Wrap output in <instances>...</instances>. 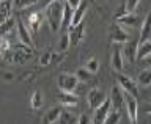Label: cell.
Masks as SVG:
<instances>
[{
    "label": "cell",
    "instance_id": "5b68a950",
    "mask_svg": "<svg viewBox=\"0 0 151 124\" xmlns=\"http://www.w3.org/2000/svg\"><path fill=\"white\" fill-rule=\"evenodd\" d=\"M106 99H107V94L104 93L101 88H96V87L91 88L87 94V104H88V107L91 108V110H96Z\"/></svg>",
    "mask_w": 151,
    "mask_h": 124
},
{
    "label": "cell",
    "instance_id": "f35d334b",
    "mask_svg": "<svg viewBox=\"0 0 151 124\" xmlns=\"http://www.w3.org/2000/svg\"><path fill=\"white\" fill-rule=\"evenodd\" d=\"M0 55H2V52H0Z\"/></svg>",
    "mask_w": 151,
    "mask_h": 124
},
{
    "label": "cell",
    "instance_id": "8992f818",
    "mask_svg": "<svg viewBox=\"0 0 151 124\" xmlns=\"http://www.w3.org/2000/svg\"><path fill=\"white\" fill-rule=\"evenodd\" d=\"M124 94V105H126V112L127 116L131 120V124H137V120H139V102H137L135 97L129 96V94Z\"/></svg>",
    "mask_w": 151,
    "mask_h": 124
},
{
    "label": "cell",
    "instance_id": "7402d4cb",
    "mask_svg": "<svg viewBox=\"0 0 151 124\" xmlns=\"http://www.w3.org/2000/svg\"><path fill=\"white\" fill-rule=\"evenodd\" d=\"M14 27H16V19H14V17L6 19L5 22L0 24V36H6V35H9V33L14 30Z\"/></svg>",
    "mask_w": 151,
    "mask_h": 124
},
{
    "label": "cell",
    "instance_id": "ffe728a7",
    "mask_svg": "<svg viewBox=\"0 0 151 124\" xmlns=\"http://www.w3.org/2000/svg\"><path fill=\"white\" fill-rule=\"evenodd\" d=\"M61 108L60 107H52L46 112V115L42 116V124H55L60 118Z\"/></svg>",
    "mask_w": 151,
    "mask_h": 124
},
{
    "label": "cell",
    "instance_id": "f546056e",
    "mask_svg": "<svg viewBox=\"0 0 151 124\" xmlns=\"http://www.w3.org/2000/svg\"><path fill=\"white\" fill-rule=\"evenodd\" d=\"M85 69H87L90 74L98 72V69H99V61H98L96 58H90V60L87 61V65H85Z\"/></svg>",
    "mask_w": 151,
    "mask_h": 124
},
{
    "label": "cell",
    "instance_id": "cb8c5ba5",
    "mask_svg": "<svg viewBox=\"0 0 151 124\" xmlns=\"http://www.w3.org/2000/svg\"><path fill=\"white\" fill-rule=\"evenodd\" d=\"M11 2H13V8L16 11H21V9H25L28 6H32V5H35L40 0H11Z\"/></svg>",
    "mask_w": 151,
    "mask_h": 124
},
{
    "label": "cell",
    "instance_id": "ac0fdd59",
    "mask_svg": "<svg viewBox=\"0 0 151 124\" xmlns=\"http://www.w3.org/2000/svg\"><path fill=\"white\" fill-rule=\"evenodd\" d=\"M57 99H58L60 104H63L65 107H76L77 105V96L74 93H65L60 91L57 94Z\"/></svg>",
    "mask_w": 151,
    "mask_h": 124
},
{
    "label": "cell",
    "instance_id": "52a82bcc",
    "mask_svg": "<svg viewBox=\"0 0 151 124\" xmlns=\"http://www.w3.org/2000/svg\"><path fill=\"white\" fill-rule=\"evenodd\" d=\"M16 30H17V38L21 41V44L27 46V47H32L33 49V38H32V33L28 32V28L25 27L21 19H16Z\"/></svg>",
    "mask_w": 151,
    "mask_h": 124
},
{
    "label": "cell",
    "instance_id": "603a6c76",
    "mask_svg": "<svg viewBox=\"0 0 151 124\" xmlns=\"http://www.w3.org/2000/svg\"><path fill=\"white\" fill-rule=\"evenodd\" d=\"M137 83L142 85V87H150L151 85V71L150 69H143L139 74V79H137Z\"/></svg>",
    "mask_w": 151,
    "mask_h": 124
},
{
    "label": "cell",
    "instance_id": "484cf974",
    "mask_svg": "<svg viewBox=\"0 0 151 124\" xmlns=\"http://www.w3.org/2000/svg\"><path fill=\"white\" fill-rule=\"evenodd\" d=\"M71 16H73V9H71L68 5H63V16H61V27L63 28H68L69 27V22H71Z\"/></svg>",
    "mask_w": 151,
    "mask_h": 124
},
{
    "label": "cell",
    "instance_id": "8fae6325",
    "mask_svg": "<svg viewBox=\"0 0 151 124\" xmlns=\"http://www.w3.org/2000/svg\"><path fill=\"white\" fill-rule=\"evenodd\" d=\"M42 19H44V14L40 13V11H35V13H30L27 16V28L30 33H38L40 30L41 24H42Z\"/></svg>",
    "mask_w": 151,
    "mask_h": 124
},
{
    "label": "cell",
    "instance_id": "e575fe53",
    "mask_svg": "<svg viewBox=\"0 0 151 124\" xmlns=\"http://www.w3.org/2000/svg\"><path fill=\"white\" fill-rule=\"evenodd\" d=\"M77 124H91V118H90L87 113H82L77 118Z\"/></svg>",
    "mask_w": 151,
    "mask_h": 124
},
{
    "label": "cell",
    "instance_id": "5bb4252c",
    "mask_svg": "<svg viewBox=\"0 0 151 124\" xmlns=\"http://www.w3.org/2000/svg\"><path fill=\"white\" fill-rule=\"evenodd\" d=\"M139 47V42L132 41V42H124V47H121V55H123V61L132 63L135 60V52Z\"/></svg>",
    "mask_w": 151,
    "mask_h": 124
},
{
    "label": "cell",
    "instance_id": "4fadbf2b",
    "mask_svg": "<svg viewBox=\"0 0 151 124\" xmlns=\"http://www.w3.org/2000/svg\"><path fill=\"white\" fill-rule=\"evenodd\" d=\"M87 8H88V3L82 0V3L79 5V8H76L74 11H73V16H71V22H69V27H68V28L76 27V25H79V24L83 22V17H85V11H87Z\"/></svg>",
    "mask_w": 151,
    "mask_h": 124
},
{
    "label": "cell",
    "instance_id": "2e32d148",
    "mask_svg": "<svg viewBox=\"0 0 151 124\" xmlns=\"http://www.w3.org/2000/svg\"><path fill=\"white\" fill-rule=\"evenodd\" d=\"M150 36H151V14L148 13L140 24V36H139V41L137 42L142 44L145 41H150Z\"/></svg>",
    "mask_w": 151,
    "mask_h": 124
},
{
    "label": "cell",
    "instance_id": "ba28073f",
    "mask_svg": "<svg viewBox=\"0 0 151 124\" xmlns=\"http://www.w3.org/2000/svg\"><path fill=\"white\" fill-rule=\"evenodd\" d=\"M109 101H110L112 110L121 112V108L124 107V94H123V91H121V88H120V87H113V88H112Z\"/></svg>",
    "mask_w": 151,
    "mask_h": 124
},
{
    "label": "cell",
    "instance_id": "3957f363",
    "mask_svg": "<svg viewBox=\"0 0 151 124\" xmlns=\"http://www.w3.org/2000/svg\"><path fill=\"white\" fill-rule=\"evenodd\" d=\"M57 85H58L60 91L65 93H74L76 88H79V80L76 79L74 74H60L57 79Z\"/></svg>",
    "mask_w": 151,
    "mask_h": 124
},
{
    "label": "cell",
    "instance_id": "4316f807",
    "mask_svg": "<svg viewBox=\"0 0 151 124\" xmlns=\"http://www.w3.org/2000/svg\"><path fill=\"white\" fill-rule=\"evenodd\" d=\"M121 120V112H118V110H110L109 112V115L107 118L104 120L102 124H118Z\"/></svg>",
    "mask_w": 151,
    "mask_h": 124
},
{
    "label": "cell",
    "instance_id": "e0dca14e",
    "mask_svg": "<svg viewBox=\"0 0 151 124\" xmlns=\"http://www.w3.org/2000/svg\"><path fill=\"white\" fill-rule=\"evenodd\" d=\"M116 22L120 24L121 27H123V25H127V27H139L140 24H142L140 16H139V14H135V13H127V14H124L121 19H118Z\"/></svg>",
    "mask_w": 151,
    "mask_h": 124
},
{
    "label": "cell",
    "instance_id": "4dcf8cb0",
    "mask_svg": "<svg viewBox=\"0 0 151 124\" xmlns=\"http://www.w3.org/2000/svg\"><path fill=\"white\" fill-rule=\"evenodd\" d=\"M52 58H54V54H52L50 50H46L44 54L40 57V65H41V66H47V65L52 61Z\"/></svg>",
    "mask_w": 151,
    "mask_h": 124
},
{
    "label": "cell",
    "instance_id": "74e56055",
    "mask_svg": "<svg viewBox=\"0 0 151 124\" xmlns=\"http://www.w3.org/2000/svg\"><path fill=\"white\" fill-rule=\"evenodd\" d=\"M58 2H61V3H63V2H66V0H58Z\"/></svg>",
    "mask_w": 151,
    "mask_h": 124
},
{
    "label": "cell",
    "instance_id": "9c48e42d",
    "mask_svg": "<svg viewBox=\"0 0 151 124\" xmlns=\"http://www.w3.org/2000/svg\"><path fill=\"white\" fill-rule=\"evenodd\" d=\"M110 38L115 44H124V42H127V39H129V35H127V32L120 25V24H112Z\"/></svg>",
    "mask_w": 151,
    "mask_h": 124
},
{
    "label": "cell",
    "instance_id": "8d00e7d4",
    "mask_svg": "<svg viewBox=\"0 0 151 124\" xmlns=\"http://www.w3.org/2000/svg\"><path fill=\"white\" fill-rule=\"evenodd\" d=\"M65 3L68 5V6H69V8H71V9H73V11H74L76 8H79V5L82 3V0H66Z\"/></svg>",
    "mask_w": 151,
    "mask_h": 124
},
{
    "label": "cell",
    "instance_id": "83f0119b",
    "mask_svg": "<svg viewBox=\"0 0 151 124\" xmlns=\"http://www.w3.org/2000/svg\"><path fill=\"white\" fill-rule=\"evenodd\" d=\"M30 104H32V108H35V110H38V108H41V105H42V94H41L40 90L33 91V94H32V99H30Z\"/></svg>",
    "mask_w": 151,
    "mask_h": 124
},
{
    "label": "cell",
    "instance_id": "f1b7e54d",
    "mask_svg": "<svg viewBox=\"0 0 151 124\" xmlns=\"http://www.w3.org/2000/svg\"><path fill=\"white\" fill-rule=\"evenodd\" d=\"M76 79H77L79 82H87V80L91 79V74H90L85 68H79L76 71Z\"/></svg>",
    "mask_w": 151,
    "mask_h": 124
},
{
    "label": "cell",
    "instance_id": "44dd1931",
    "mask_svg": "<svg viewBox=\"0 0 151 124\" xmlns=\"http://www.w3.org/2000/svg\"><path fill=\"white\" fill-rule=\"evenodd\" d=\"M13 2L11 0H0V24L11 17Z\"/></svg>",
    "mask_w": 151,
    "mask_h": 124
},
{
    "label": "cell",
    "instance_id": "d590c367",
    "mask_svg": "<svg viewBox=\"0 0 151 124\" xmlns=\"http://www.w3.org/2000/svg\"><path fill=\"white\" fill-rule=\"evenodd\" d=\"M124 14H127V13H126L124 6L121 5V6H120V8H118L116 11H115V14H113V19H115V21H118V19H121L123 16H124Z\"/></svg>",
    "mask_w": 151,
    "mask_h": 124
},
{
    "label": "cell",
    "instance_id": "d4e9b609",
    "mask_svg": "<svg viewBox=\"0 0 151 124\" xmlns=\"http://www.w3.org/2000/svg\"><path fill=\"white\" fill-rule=\"evenodd\" d=\"M58 121H60V124H76V123H77L76 116L71 112H68V110H61Z\"/></svg>",
    "mask_w": 151,
    "mask_h": 124
},
{
    "label": "cell",
    "instance_id": "7c38bea8",
    "mask_svg": "<svg viewBox=\"0 0 151 124\" xmlns=\"http://www.w3.org/2000/svg\"><path fill=\"white\" fill-rule=\"evenodd\" d=\"M83 32H85L83 22L79 24V25H76V27H71L69 32L66 33V35H68V39H69V46H77L83 38Z\"/></svg>",
    "mask_w": 151,
    "mask_h": 124
},
{
    "label": "cell",
    "instance_id": "9a60e30c",
    "mask_svg": "<svg viewBox=\"0 0 151 124\" xmlns=\"http://www.w3.org/2000/svg\"><path fill=\"white\" fill-rule=\"evenodd\" d=\"M110 65H112V68L115 69L116 72H121V71L124 69V61H123V55H121V47H120V44H115V46H113Z\"/></svg>",
    "mask_w": 151,
    "mask_h": 124
},
{
    "label": "cell",
    "instance_id": "277c9868",
    "mask_svg": "<svg viewBox=\"0 0 151 124\" xmlns=\"http://www.w3.org/2000/svg\"><path fill=\"white\" fill-rule=\"evenodd\" d=\"M116 80H118V87L121 88L123 93L139 99V88H137V83L131 77H127V75H124V74H118Z\"/></svg>",
    "mask_w": 151,
    "mask_h": 124
},
{
    "label": "cell",
    "instance_id": "6da1fadb",
    "mask_svg": "<svg viewBox=\"0 0 151 124\" xmlns=\"http://www.w3.org/2000/svg\"><path fill=\"white\" fill-rule=\"evenodd\" d=\"M63 5L58 2V0H54V2L47 3L46 8H44V16L49 22V27L52 32H58L60 27H61V16H63Z\"/></svg>",
    "mask_w": 151,
    "mask_h": 124
},
{
    "label": "cell",
    "instance_id": "30bf717a",
    "mask_svg": "<svg viewBox=\"0 0 151 124\" xmlns=\"http://www.w3.org/2000/svg\"><path fill=\"white\" fill-rule=\"evenodd\" d=\"M112 110V107H110V101H109V97L104 101L101 105H99L96 110H94V115H93V120H91V123L93 124H102L104 123V120L107 118V115H109V112Z\"/></svg>",
    "mask_w": 151,
    "mask_h": 124
},
{
    "label": "cell",
    "instance_id": "d6a6232c",
    "mask_svg": "<svg viewBox=\"0 0 151 124\" xmlns=\"http://www.w3.org/2000/svg\"><path fill=\"white\" fill-rule=\"evenodd\" d=\"M9 47H11V42L8 36H0V52H8Z\"/></svg>",
    "mask_w": 151,
    "mask_h": 124
},
{
    "label": "cell",
    "instance_id": "7a4b0ae2",
    "mask_svg": "<svg viewBox=\"0 0 151 124\" xmlns=\"http://www.w3.org/2000/svg\"><path fill=\"white\" fill-rule=\"evenodd\" d=\"M11 50V55H9V60L16 61V63H25V61L32 60L35 57V50L32 47H27L24 44H19V46H11L9 47Z\"/></svg>",
    "mask_w": 151,
    "mask_h": 124
},
{
    "label": "cell",
    "instance_id": "1f68e13d",
    "mask_svg": "<svg viewBox=\"0 0 151 124\" xmlns=\"http://www.w3.org/2000/svg\"><path fill=\"white\" fill-rule=\"evenodd\" d=\"M139 3H140V0H126V2L123 3V6H124L126 13H134V9L137 8Z\"/></svg>",
    "mask_w": 151,
    "mask_h": 124
},
{
    "label": "cell",
    "instance_id": "d6986e66",
    "mask_svg": "<svg viewBox=\"0 0 151 124\" xmlns=\"http://www.w3.org/2000/svg\"><path fill=\"white\" fill-rule=\"evenodd\" d=\"M151 55V42L150 41H145L142 42V44H139V47H137V52H135V60H148Z\"/></svg>",
    "mask_w": 151,
    "mask_h": 124
},
{
    "label": "cell",
    "instance_id": "836d02e7",
    "mask_svg": "<svg viewBox=\"0 0 151 124\" xmlns=\"http://www.w3.org/2000/svg\"><path fill=\"white\" fill-rule=\"evenodd\" d=\"M68 47H69L68 35H63V36H61V39H60V42H58V50L60 52H65V50H68Z\"/></svg>",
    "mask_w": 151,
    "mask_h": 124
}]
</instances>
